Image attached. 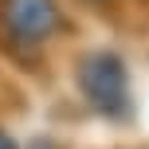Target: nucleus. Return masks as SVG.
<instances>
[{"instance_id": "3", "label": "nucleus", "mask_w": 149, "mask_h": 149, "mask_svg": "<svg viewBox=\"0 0 149 149\" xmlns=\"http://www.w3.org/2000/svg\"><path fill=\"white\" fill-rule=\"evenodd\" d=\"M0 149H16V141H12V134H4V130H0Z\"/></svg>"}, {"instance_id": "2", "label": "nucleus", "mask_w": 149, "mask_h": 149, "mask_svg": "<svg viewBox=\"0 0 149 149\" xmlns=\"http://www.w3.org/2000/svg\"><path fill=\"white\" fill-rule=\"evenodd\" d=\"M63 28V16L55 0H0V36L16 51L43 47Z\"/></svg>"}, {"instance_id": "1", "label": "nucleus", "mask_w": 149, "mask_h": 149, "mask_svg": "<svg viewBox=\"0 0 149 149\" xmlns=\"http://www.w3.org/2000/svg\"><path fill=\"white\" fill-rule=\"evenodd\" d=\"M82 102L94 114L110 122H126L134 114V98H130V71L114 51H90L74 71Z\"/></svg>"}]
</instances>
